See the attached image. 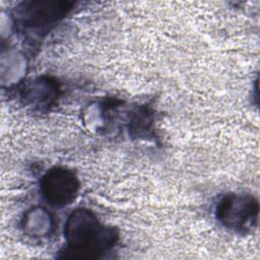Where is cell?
Segmentation results:
<instances>
[{"mask_svg":"<svg viewBox=\"0 0 260 260\" xmlns=\"http://www.w3.org/2000/svg\"><path fill=\"white\" fill-rule=\"evenodd\" d=\"M67 237L78 252H95L106 249L113 241V234L101 226L88 211H77L69 218Z\"/></svg>","mask_w":260,"mask_h":260,"instance_id":"cell-1","label":"cell"},{"mask_svg":"<svg viewBox=\"0 0 260 260\" xmlns=\"http://www.w3.org/2000/svg\"><path fill=\"white\" fill-rule=\"evenodd\" d=\"M77 180L72 173L54 170L44 178L43 189L48 201L54 205L68 204L77 192Z\"/></svg>","mask_w":260,"mask_h":260,"instance_id":"cell-2","label":"cell"},{"mask_svg":"<svg viewBox=\"0 0 260 260\" xmlns=\"http://www.w3.org/2000/svg\"><path fill=\"white\" fill-rule=\"evenodd\" d=\"M257 202L251 197L232 196L226 198L220 206V218L230 228H248L256 219Z\"/></svg>","mask_w":260,"mask_h":260,"instance_id":"cell-3","label":"cell"}]
</instances>
